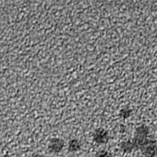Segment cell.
<instances>
[{
  "label": "cell",
  "mask_w": 157,
  "mask_h": 157,
  "mask_svg": "<svg viewBox=\"0 0 157 157\" xmlns=\"http://www.w3.org/2000/svg\"><path fill=\"white\" fill-rule=\"evenodd\" d=\"M95 157H114L113 155L106 150H101L96 153Z\"/></svg>",
  "instance_id": "obj_7"
},
{
  "label": "cell",
  "mask_w": 157,
  "mask_h": 157,
  "mask_svg": "<svg viewBox=\"0 0 157 157\" xmlns=\"http://www.w3.org/2000/svg\"><path fill=\"white\" fill-rule=\"evenodd\" d=\"M2 157H11L9 155H4L3 156H2Z\"/></svg>",
  "instance_id": "obj_10"
},
{
  "label": "cell",
  "mask_w": 157,
  "mask_h": 157,
  "mask_svg": "<svg viewBox=\"0 0 157 157\" xmlns=\"http://www.w3.org/2000/svg\"><path fill=\"white\" fill-rule=\"evenodd\" d=\"M30 157H44L42 155L40 154H38V153H35V154H33Z\"/></svg>",
  "instance_id": "obj_9"
},
{
  "label": "cell",
  "mask_w": 157,
  "mask_h": 157,
  "mask_svg": "<svg viewBox=\"0 0 157 157\" xmlns=\"http://www.w3.org/2000/svg\"><path fill=\"white\" fill-rule=\"evenodd\" d=\"M149 133L150 129L145 124L141 125L136 128L135 138L133 139L135 150H141L150 141L148 138Z\"/></svg>",
  "instance_id": "obj_1"
},
{
  "label": "cell",
  "mask_w": 157,
  "mask_h": 157,
  "mask_svg": "<svg viewBox=\"0 0 157 157\" xmlns=\"http://www.w3.org/2000/svg\"><path fill=\"white\" fill-rule=\"evenodd\" d=\"M120 149L124 153H130L135 150V146L133 141L127 140L122 141L120 143Z\"/></svg>",
  "instance_id": "obj_5"
},
{
  "label": "cell",
  "mask_w": 157,
  "mask_h": 157,
  "mask_svg": "<svg viewBox=\"0 0 157 157\" xmlns=\"http://www.w3.org/2000/svg\"><path fill=\"white\" fill-rule=\"evenodd\" d=\"M94 141L99 145L106 144L109 139V134L106 130L102 128L96 129L93 134Z\"/></svg>",
  "instance_id": "obj_3"
},
{
  "label": "cell",
  "mask_w": 157,
  "mask_h": 157,
  "mask_svg": "<svg viewBox=\"0 0 157 157\" xmlns=\"http://www.w3.org/2000/svg\"><path fill=\"white\" fill-rule=\"evenodd\" d=\"M131 114H132V110H130V109H127V108H125V109H122L120 111V115L122 117V118L125 119L128 118V117L131 115Z\"/></svg>",
  "instance_id": "obj_8"
},
{
  "label": "cell",
  "mask_w": 157,
  "mask_h": 157,
  "mask_svg": "<svg viewBox=\"0 0 157 157\" xmlns=\"http://www.w3.org/2000/svg\"><path fill=\"white\" fill-rule=\"evenodd\" d=\"M64 147V141L60 138L52 139L48 144V150L52 153H60Z\"/></svg>",
  "instance_id": "obj_4"
},
{
  "label": "cell",
  "mask_w": 157,
  "mask_h": 157,
  "mask_svg": "<svg viewBox=\"0 0 157 157\" xmlns=\"http://www.w3.org/2000/svg\"><path fill=\"white\" fill-rule=\"evenodd\" d=\"M81 148V144L80 141L76 139H71L69 143V146H68V150L69 152L74 153L77 152L79 151Z\"/></svg>",
  "instance_id": "obj_6"
},
{
  "label": "cell",
  "mask_w": 157,
  "mask_h": 157,
  "mask_svg": "<svg viewBox=\"0 0 157 157\" xmlns=\"http://www.w3.org/2000/svg\"><path fill=\"white\" fill-rule=\"evenodd\" d=\"M141 151L143 157H157V141L150 140Z\"/></svg>",
  "instance_id": "obj_2"
}]
</instances>
